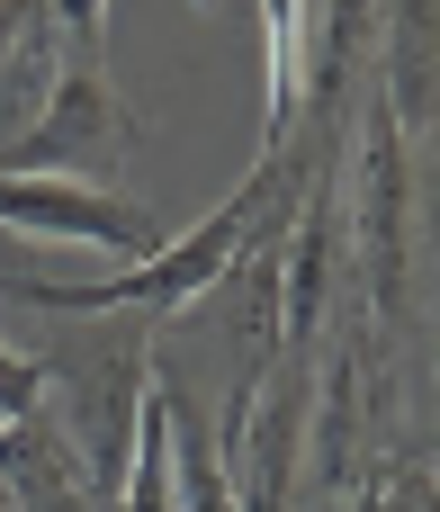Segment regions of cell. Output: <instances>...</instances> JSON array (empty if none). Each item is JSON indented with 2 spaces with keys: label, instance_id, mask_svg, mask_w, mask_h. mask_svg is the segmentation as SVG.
I'll list each match as a JSON object with an SVG mask.
<instances>
[{
  "label": "cell",
  "instance_id": "obj_1",
  "mask_svg": "<svg viewBox=\"0 0 440 512\" xmlns=\"http://www.w3.org/2000/svg\"><path fill=\"white\" fill-rule=\"evenodd\" d=\"M288 162V153H279ZM279 162H252V180L216 207V216H198L180 243H162V252H144L135 270H108V279H0L9 297H27V306H54V315H180L189 297H207L225 270H243V252L270 234V216H279Z\"/></svg>",
  "mask_w": 440,
  "mask_h": 512
},
{
  "label": "cell",
  "instance_id": "obj_2",
  "mask_svg": "<svg viewBox=\"0 0 440 512\" xmlns=\"http://www.w3.org/2000/svg\"><path fill=\"white\" fill-rule=\"evenodd\" d=\"M135 162V108L117 99V81L99 63H63L27 117V135L0 153L9 180H81V189H117Z\"/></svg>",
  "mask_w": 440,
  "mask_h": 512
},
{
  "label": "cell",
  "instance_id": "obj_3",
  "mask_svg": "<svg viewBox=\"0 0 440 512\" xmlns=\"http://www.w3.org/2000/svg\"><path fill=\"white\" fill-rule=\"evenodd\" d=\"M306 423H315V405H306L297 360H288V369H261L252 414L216 441L225 486H234V512H288L297 477H306Z\"/></svg>",
  "mask_w": 440,
  "mask_h": 512
},
{
  "label": "cell",
  "instance_id": "obj_4",
  "mask_svg": "<svg viewBox=\"0 0 440 512\" xmlns=\"http://www.w3.org/2000/svg\"><path fill=\"white\" fill-rule=\"evenodd\" d=\"M351 252H360V279H369V315L396 324V306H405V117H396L387 90L369 99V126H360Z\"/></svg>",
  "mask_w": 440,
  "mask_h": 512
},
{
  "label": "cell",
  "instance_id": "obj_5",
  "mask_svg": "<svg viewBox=\"0 0 440 512\" xmlns=\"http://www.w3.org/2000/svg\"><path fill=\"white\" fill-rule=\"evenodd\" d=\"M0 234H18V243H81V252H117V261L162 252V225H153L126 189L9 180V171H0Z\"/></svg>",
  "mask_w": 440,
  "mask_h": 512
},
{
  "label": "cell",
  "instance_id": "obj_6",
  "mask_svg": "<svg viewBox=\"0 0 440 512\" xmlns=\"http://www.w3.org/2000/svg\"><path fill=\"white\" fill-rule=\"evenodd\" d=\"M333 189H342V180L324 171L315 198H306V216H297L288 270H279V351H288V360L306 351V333L324 324V297H333V234H342V198H333Z\"/></svg>",
  "mask_w": 440,
  "mask_h": 512
},
{
  "label": "cell",
  "instance_id": "obj_7",
  "mask_svg": "<svg viewBox=\"0 0 440 512\" xmlns=\"http://www.w3.org/2000/svg\"><path fill=\"white\" fill-rule=\"evenodd\" d=\"M261 63H270V126H261V162L288 153L297 117H306V72H315V27H306V0H261Z\"/></svg>",
  "mask_w": 440,
  "mask_h": 512
},
{
  "label": "cell",
  "instance_id": "obj_8",
  "mask_svg": "<svg viewBox=\"0 0 440 512\" xmlns=\"http://www.w3.org/2000/svg\"><path fill=\"white\" fill-rule=\"evenodd\" d=\"M171 512H234L225 486V459H216V432L198 423V405L171 387Z\"/></svg>",
  "mask_w": 440,
  "mask_h": 512
},
{
  "label": "cell",
  "instance_id": "obj_9",
  "mask_svg": "<svg viewBox=\"0 0 440 512\" xmlns=\"http://www.w3.org/2000/svg\"><path fill=\"white\" fill-rule=\"evenodd\" d=\"M369 36V0H333L324 9V45H315V72H306V90H342V72H351V45Z\"/></svg>",
  "mask_w": 440,
  "mask_h": 512
},
{
  "label": "cell",
  "instance_id": "obj_10",
  "mask_svg": "<svg viewBox=\"0 0 440 512\" xmlns=\"http://www.w3.org/2000/svg\"><path fill=\"white\" fill-rule=\"evenodd\" d=\"M45 378H54L45 360H27V351H0V423H9V432H18V423L45 405Z\"/></svg>",
  "mask_w": 440,
  "mask_h": 512
},
{
  "label": "cell",
  "instance_id": "obj_11",
  "mask_svg": "<svg viewBox=\"0 0 440 512\" xmlns=\"http://www.w3.org/2000/svg\"><path fill=\"white\" fill-rule=\"evenodd\" d=\"M45 9H54L72 63H99V45H108V0H45Z\"/></svg>",
  "mask_w": 440,
  "mask_h": 512
},
{
  "label": "cell",
  "instance_id": "obj_12",
  "mask_svg": "<svg viewBox=\"0 0 440 512\" xmlns=\"http://www.w3.org/2000/svg\"><path fill=\"white\" fill-rule=\"evenodd\" d=\"M36 18H45V0H0V72L36 45Z\"/></svg>",
  "mask_w": 440,
  "mask_h": 512
},
{
  "label": "cell",
  "instance_id": "obj_13",
  "mask_svg": "<svg viewBox=\"0 0 440 512\" xmlns=\"http://www.w3.org/2000/svg\"><path fill=\"white\" fill-rule=\"evenodd\" d=\"M0 441H9V423H0Z\"/></svg>",
  "mask_w": 440,
  "mask_h": 512
},
{
  "label": "cell",
  "instance_id": "obj_14",
  "mask_svg": "<svg viewBox=\"0 0 440 512\" xmlns=\"http://www.w3.org/2000/svg\"><path fill=\"white\" fill-rule=\"evenodd\" d=\"M0 117H9V99H0Z\"/></svg>",
  "mask_w": 440,
  "mask_h": 512
}]
</instances>
